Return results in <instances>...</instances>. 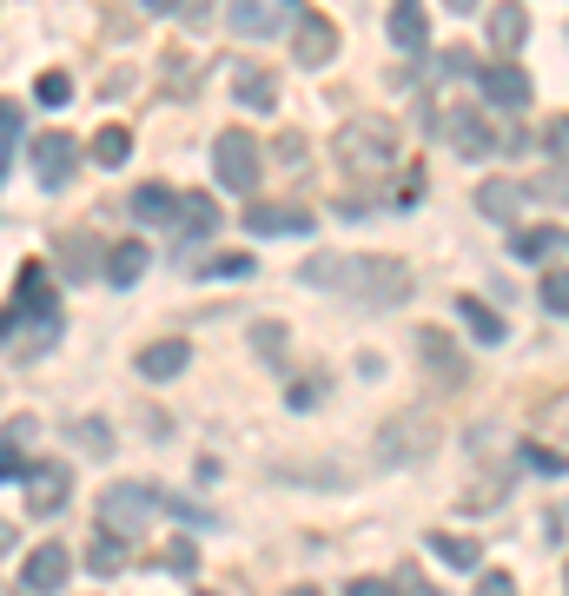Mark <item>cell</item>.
<instances>
[{
    "label": "cell",
    "instance_id": "obj_33",
    "mask_svg": "<svg viewBox=\"0 0 569 596\" xmlns=\"http://www.w3.org/2000/svg\"><path fill=\"white\" fill-rule=\"evenodd\" d=\"M517 252H524V259H550V252H557V232H524Z\"/></svg>",
    "mask_w": 569,
    "mask_h": 596
},
{
    "label": "cell",
    "instance_id": "obj_11",
    "mask_svg": "<svg viewBox=\"0 0 569 596\" xmlns=\"http://www.w3.org/2000/svg\"><path fill=\"white\" fill-rule=\"evenodd\" d=\"M292 20H298V7H278V0H239L232 7V33H252V40L259 33H285Z\"/></svg>",
    "mask_w": 569,
    "mask_h": 596
},
{
    "label": "cell",
    "instance_id": "obj_4",
    "mask_svg": "<svg viewBox=\"0 0 569 596\" xmlns=\"http://www.w3.org/2000/svg\"><path fill=\"white\" fill-rule=\"evenodd\" d=\"M338 292H358V299H371V305H391V299L411 292V272H404L398 259H351Z\"/></svg>",
    "mask_w": 569,
    "mask_h": 596
},
{
    "label": "cell",
    "instance_id": "obj_18",
    "mask_svg": "<svg viewBox=\"0 0 569 596\" xmlns=\"http://www.w3.org/2000/svg\"><path fill=\"white\" fill-rule=\"evenodd\" d=\"M457 318L471 325V338H477V345H497V338L510 332V325H504V312H491L484 299H457Z\"/></svg>",
    "mask_w": 569,
    "mask_h": 596
},
{
    "label": "cell",
    "instance_id": "obj_28",
    "mask_svg": "<svg viewBox=\"0 0 569 596\" xmlns=\"http://www.w3.org/2000/svg\"><path fill=\"white\" fill-rule=\"evenodd\" d=\"M252 272H259L252 252H225V259H212V279H232V285H239V279H252Z\"/></svg>",
    "mask_w": 569,
    "mask_h": 596
},
{
    "label": "cell",
    "instance_id": "obj_31",
    "mask_svg": "<svg viewBox=\"0 0 569 596\" xmlns=\"http://www.w3.org/2000/svg\"><path fill=\"white\" fill-rule=\"evenodd\" d=\"M524 458H530V471H550V478H557V471H569V458H563V451H550V445H530Z\"/></svg>",
    "mask_w": 569,
    "mask_h": 596
},
{
    "label": "cell",
    "instance_id": "obj_8",
    "mask_svg": "<svg viewBox=\"0 0 569 596\" xmlns=\"http://www.w3.org/2000/svg\"><path fill=\"white\" fill-rule=\"evenodd\" d=\"M477 86H484V100H491V106H504V113H524V106H530V73H524V66H510V60L484 66V73H477Z\"/></svg>",
    "mask_w": 569,
    "mask_h": 596
},
{
    "label": "cell",
    "instance_id": "obj_15",
    "mask_svg": "<svg viewBox=\"0 0 569 596\" xmlns=\"http://www.w3.org/2000/svg\"><path fill=\"white\" fill-rule=\"evenodd\" d=\"M418 352H424V365H431V372H438V378H444L451 391H457V385L471 378V372H464V352H457L451 338H438V332H418Z\"/></svg>",
    "mask_w": 569,
    "mask_h": 596
},
{
    "label": "cell",
    "instance_id": "obj_1",
    "mask_svg": "<svg viewBox=\"0 0 569 596\" xmlns=\"http://www.w3.org/2000/svg\"><path fill=\"white\" fill-rule=\"evenodd\" d=\"M391 159H398V133H391V119L358 113V119L338 126V166H345L351 179H378V172H391Z\"/></svg>",
    "mask_w": 569,
    "mask_h": 596
},
{
    "label": "cell",
    "instance_id": "obj_23",
    "mask_svg": "<svg viewBox=\"0 0 569 596\" xmlns=\"http://www.w3.org/2000/svg\"><path fill=\"white\" fill-rule=\"evenodd\" d=\"M524 33H530V20H524V7H497L491 13V46H524Z\"/></svg>",
    "mask_w": 569,
    "mask_h": 596
},
{
    "label": "cell",
    "instance_id": "obj_3",
    "mask_svg": "<svg viewBox=\"0 0 569 596\" xmlns=\"http://www.w3.org/2000/svg\"><path fill=\"white\" fill-rule=\"evenodd\" d=\"M212 172H219L225 192H259V139L245 126H225L212 139Z\"/></svg>",
    "mask_w": 569,
    "mask_h": 596
},
{
    "label": "cell",
    "instance_id": "obj_12",
    "mask_svg": "<svg viewBox=\"0 0 569 596\" xmlns=\"http://www.w3.org/2000/svg\"><path fill=\"white\" fill-rule=\"evenodd\" d=\"M186 365H192V345H186V338H152V345L139 352V378H152V385H172Z\"/></svg>",
    "mask_w": 569,
    "mask_h": 596
},
{
    "label": "cell",
    "instance_id": "obj_25",
    "mask_svg": "<svg viewBox=\"0 0 569 596\" xmlns=\"http://www.w3.org/2000/svg\"><path fill=\"white\" fill-rule=\"evenodd\" d=\"M73 438H80V451H86V458H113V431H106V418H80V425H73Z\"/></svg>",
    "mask_w": 569,
    "mask_h": 596
},
{
    "label": "cell",
    "instance_id": "obj_5",
    "mask_svg": "<svg viewBox=\"0 0 569 596\" xmlns=\"http://www.w3.org/2000/svg\"><path fill=\"white\" fill-rule=\"evenodd\" d=\"M438 445V431H431V411H404V418H391L384 425V438H378V458L384 464H404V458H424Z\"/></svg>",
    "mask_w": 569,
    "mask_h": 596
},
{
    "label": "cell",
    "instance_id": "obj_43",
    "mask_svg": "<svg viewBox=\"0 0 569 596\" xmlns=\"http://www.w3.org/2000/svg\"><path fill=\"white\" fill-rule=\"evenodd\" d=\"M212 596H225V590H212Z\"/></svg>",
    "mask_w": 569,
    "mask_h": 596
},
{
    "label": "cell",
    "instance_id": "obj_2",
    "mask_svg": "<svg viewBox=\"0 0 569 596\" xmlns=\"http://www.w3.org/2000/svg\"><path fill=\"white\" fill-rule=\"evenodd\" d=\"M152 511H166V498H159L152 484H106V491H99V524H106V537H119V544H133V537L152 524Z\"/></svg>",
    "mask_w": 569,
    "mask_h": 596
},
{
    "label": "cell",
    "instance_id": "obj_16",
    "mask_svg": "<svg viewBox=\"0 0 569 596\" xmlns=\"http://www.w3.org/2000/svg\"><path fill=\"white\" fill-rule=\"evenodd\" d=\"M232 93H239L252 113H272V80H265V66H252V60H232Z\"/></svg>",
    "mask_w": 569,
    "mask_h": 596
},
{
    "label": "cell",
    "instance_id": "obj_19",
    "mask_svg": "<svg viewBox=\"0 0 569 596\" xmlns=\"http://www.w3.org/2000/svg\"><path fill=\"white\" fill-rule=\"evenodd\" d=\"M245 226H252L259 239H272V232H312V219H305V212H285V206H252Z\"/></svg>",
    "mask_w": 569,
    "mask_h": 596
},
{
    "label": "cell",
    "instance_id": "obj_26",
    "mask_svg": "<svg viewBox=\"0 0 569 596\" xmlns=\"http://www.w3.org/2000/svg\"><path fill=\"white\" fill-rule=\"evenodd\" d=\"M119 564H126V544H119V537H99V544H86V571H93V577H113Z\"/></svg>",
    "mask_w": 569,
    "mask_h": 596
},
{
    "label": "cell",
    "instance_id": "obj_37",
    "mask_svg": "<svg viewBox=\"0 0 569 596\" xmlns=\"http://www.w3.org/2000/svg\"><path fill=\"white\" fill-rule=\"evenodd\" d=\"M477 596H517V584H510V577L497 571V577H484V584H477Z\"/></svg>",
    "mask_w": 569,
    "mask_h": 596
},
{
    "label": "cell",
    "instance_id": "obj_38",
    "mask_svg": "<svg viewBox=\"0 0 569 596\" xmlns=\"http://www.w3.org/2000/svg\"><path fill=\"white\" fill-rule=\"evenodd\" d=\"M13 471H20V445L7 438V445H0V478H13Z\"/></svg>",
    "mask_w": 569,
    "mask_h": 596
},
{
    "label": "cell",
    "instance_id": "obj_24",
    "mask_svg": "<svg viewBox=\"0 0 569 596\" xmlns=\"http://www.w3.org/2000/svg\"><path fill=\"white\" fill-rule=\"evenodd\" d=\"M93 159H99V166H126V159H133V133H126V126H99V133H93Z\"/></svg>",
    "mask_w": 569,
    "mask_h": 596
},
{
    "label": "cell",
    "instance_id": "obj_17",
    "mask_svg": "<svg viewBox=\"0 0 569 596\" xmlns=\"http://www.w3.org/2000/svg\"><path fill=\"white\" fill-rule=\"evenodd\" d=\"M172 219L186 226V239H206V232L219 226V206H212L206 192H179V206H172Z\"/></svg>",
    "mask_w": 569,
    "mask_h": 596
},
{
    "label": "cell",
    "instance_id": "obj_35",
    "mask_svg": "<svg viewBox=\"0 0 569 596\" xmlns=\"http://www.w3.org/2000/svg\"><path fill=\"white\" fill-rule=\"evenodd\" d=\"M318 398H325V385H318V378H305V385H292V405H298V411H312Z\"/></svg>",
    "mask_w": 569,
    "mask_h": 596
},
{
    "label": "cell",
    "instance_id": "obj_9",
    "mask_svg": "<svg viewBox=\"0 0 569 596\" xmlns=\"http://www.w3.org/2000/svg\"><path fill=\"white\" fill-rule=\"evenodd\" d=\"M444 139H451L457 153H497L491 113H471V106H451V113H444Z\"/></svg>",
    "mask_w": 569,
    "mask_h": 596
},
{
    "label": "cell",
    "instance_id": "obj_13",
    "mask_svg": "<svg viewBox=\"0 0 569 596\" xmlns=\"http://www.w3.org/2000/svg\"><path fill=\"white\" fill-rule=\"evenodd\" d=\"M66 491H73L66 464H33V478H27V511H33V517H53V511L66 504Z\"/></svg>",
    "mask_w": 569,
    "mask_h": 596
},
{
    "label": "cell",
    "instance_id": "obj_6",
    "mask_svg": "<svg viewBox=\"0 0 569 596\" xmlns=\"http://www.w3.org/2000/svg\"><path fill=\"white\" fill-rule=\"evenodd\" d=\"M331 53H338V27L318 7H298V20H292V60L298 66H325Z\"/></svg>",
    "mask_w": 569,
    "mask_h": 596
},
{
    "label": "cell",
    "instance_id": "obj_40",
    "mask_svg": "<svg viewBox=\"0 0 569 596\" xmlns=\"http://www.w3.org/2000/svg\"><path fill=\"white\" fill-rule=\"evenodd\" d=\"M550 146H563V153H569V119H557V126H550Z\"/></svg>",
    "mask_w": 569,
    "mask_h": 596
},
{
    "label": "cell",
    "instance_id": "obj_21",
    "mask_svg": "<svg viewBox=\"0 0 569 596\" xmlns=\"http://www.w3.org/2000/svg\"><path fill=\"white\" fill-rule=\"evenodd\" d=\"M477 206H484L491 219H517V206H524V186H510V179H484V186H477Z\"/></svg>",
    "mask_w": 569,
    "mask_h": 596
},
{
    "label": "cell",
    "instance_id": "obj_41",
    "mask_svg": "<svg viewBox=\"0 0 569 596\" xmlns=\"http://www.w3.org/2000/svg\"><path fill=\"white\" fill-rule=\"evenodd\" d=\"M285 596H325V590H312V584H298V590H285Z\"/></svg>",
    "mask_w": 569,
    "mask_h": 596
},
{
    "label": "cell",
    "instance_id": "obj_30",
    "mask_svg": "<svg viewBox=\"0 0 569 596\" xmlns=\"http://www.w3.org/2000/svg\"><path fill=\"white\" fill-rule=\"evenodd\" d=\"M544 312H569V272H544Z\"/></svg>",
    "mask_w": 569,
    "mask_h": 596
},
{
    "label": "cell",
    "instance_id": "obj_34",
    "mask_svg": "<svg viewBox=\"0 0 569 596\" xmlns=\"http://www.w3.org/2000/svg\"><path fill=\"white\" fill-rule=\"evenodd\" d=\"M60 252H66V265H93V239H86V232H80V239L66 232V239H60Z\"/></svg>",
    "mask_w": 569,
    "mask_h": 596
},
{
    "label": "cell",
    "instance_id": "obj_36",
    "mask_svg": "<svg viewBox=\"0 0 569 596\" xmlns=\"http://www.w3.org/2000/svg\"><path fill=\"white\" fill-rule=\"evenodd\" d=\"M345 596H398V590H391L384 577H358V584H351V590H345Z\"/></svg>",
    "mask_w": 569,
    "mask_h": 596
},
{
    "label": "cell",
    "instance_id": "obj_14",
    "mask_svg": "<svg viewBox=\"0 0 569 596\" xmlns=\"http://www.w3.org/2000/svg\"><path fill=\"white\" fill-rule=\"evenodd\" d=\"M384 33H391V46H398V53H424V46H431V13L404 0V7H391Z\"/></svg>",
    "mask_w": 569,
    "mask_h": 596
},
{
    "label": "cell",
    "instance_id": "obj_42",
    "mask_svg": "<svg viewBox=\"0 0 569 596\" xmlns=\"http://www.w3.org/2000/svg\"><path fill=\"white\" fill-rule=\"evenodd\" d=\"M563 590H569V571H563Z\"/></svg>",
    "mask_w": 569,
    "mask_h": 596
},
{
    "label": "cell",
    "instance_id": "obj_39",
    "mask_svg": "<svg viewBox=\"0 0 569 596\" xmlns=\"http://www.w3.org/2000/svg\"><path fill=\"white\" fill-rule=\"evenodd\" d=\"M544 425H557V431H569V391L557 398V405H550V411H544Z\"/></svg>",
    "mask_w": 569,
    "mask_h": 596
},
{
    "label": "cell",
    "instance_id": "obj_32",
    "mask_svg": "<svg viewBox=\"0 0 569 596\" xmlns=\"http://www.w3.org/2000/svg\"><path fill=\"white\" fill-rule=\"evenodd\" d=\"M33 93H40L46 106H60V100L73 93V80H66V73H40V86H33Z\"/></svg>",
    "mask_w": 569,
    "mask_h": 596
},
{
    "label": "cell",
    "instance_id": "obj_10",
    "mask_svg": "<svg viewBox=\"0 0 569 596\" xmlns=\"http://www.w3.org/2000/svg\"><path fill=\"white\" fill-rule=\"evenodd\" d=\"M73 159H80L73 133H40V139H33V172H40V186H66Z\"/></svg>",
    "mask_w": 569,
    "mask_h": 596
},
{
    "label": "cell",
    "instance_id": "obj_22",
    "mask_svg": "<svg viewBox=\"0 0 569 596\" xmlns=\"http://www.w3.org/2000/svg\"><path fill=\"white\" fill-rule=\"evenodd\" d=\"M139 272H146V245H139V239H119V245L106 252V279H113V285H133Z\"/></svg>",
    "mask_w": 569,
    "mask_h": 596
},
{
    "label": "cell",
    "instance_id": "obj_29",
    "mask_svg": "<svg viewBox=\"0 0 569 596\" xmlns=\"http://www.w3.org/2000/svg\"><path fill=\"white\" fill-rule=\"evenodd\" d=\"M166 571H179V577H192V571H199V544H186V537H172V544H166Z\"/></svg>",
    "mask_w": 569,
    "mask_h": 596
},
{
    "label": "cell",
    "instance_id": "obj_20",
    "mask_svg": "<svg viewBox=\"0 0 569 596\" xmlns=\"http://www.w3.org/2000/svg\"><path fill=\"white\" fill-rule=\"evenodd\" d=\"M431 557L451 564V571H477V564H484V551H477L471 537H457V531H438V537H431Z\"/></svg>",
    "mask_w": 569,
    "mask_h": 596
},
{
    "label": "cell",
    "instance_id": "obj_7",
    "mask_svg": "<svg viewBox=\"0 0 569 596\" xmlns=\"http://www.w3.org/2000/svg\"><path fill=\"white\" fill-rule=\"evenodd\" d=\"M66 577H73V551H66V544H40V551L20 564V590H33V596L66 590Z\"/></svg>",
    "mask_w": 569,
    "mask_h": 596
},
{
    "label": "cell",
    "instance_id": "obj_27",
    "mask_svg": "<svg viewBox=\"0 0 569 596\" xmlns=\"http://www.w3.org/2000/svg\"><path fill=\"white\" fill-rule=\"evenodd\" d=\"M172 206H179V199H172L166 186H139V192H133V212H139V219H172Z\"/></svg>",
    "mask_w": 569,
    "mask_h": 596
}]
</instances>
